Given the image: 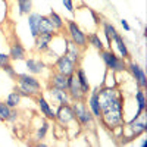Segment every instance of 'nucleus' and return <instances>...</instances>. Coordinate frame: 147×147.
<instances>
[{
    "label": "nucleus",
    "instance_id": "obj_1",
    "mask_svg": "<svg viewBox=\"0 0 147 147\" xmlns=\"http://www.w3.org/2000/svg\"><path fill=\"white\" fill-rule=\"evenodd\" d=\"M15 80L18 81V85L13 90L15 91H18V90L24 91V96L25 97H34V96H38L41 93V82L35 75H32V74H30V72L16 74Z\"/></svg>",
    "mask_w": 147,
    "mask_h": 147
},
{
    "label": "nucleus",
    "instance_id": "obj_2",
    "mask_svg": "<svg viewBox=\"0 0 147 147\" xmlns=\"http://www.w3.org/2000/svg\"><path fill=\"white\" fill-rule=\"evenodd\" d=\"M100 57L102 60L105 62L107 71L110 72H124L127 71V63H125V59H122L119 56H116L112 49H103V50H100Z\"/></svg>",
    "mask_w": 147,
    "mask_h": 147
},
{
    "label": "nucleus",
    "instance_id": "obj_3",
    "mask_svg": "<svg viewBox=\"0 0 147 147\" xmlns=\"http://www.w3.org/2000/svg\"><path fill=\"white\" fill-rule=\"evenodd\" d=\"M72 110H74V115H75V121L78 122L80 125L82 127H87L88 124H91L94 116L91 113V110L87 106V102L85 100H80V102H74L71 103Z\"/></svg>",
    "mask_w": 147,
    "mask_h": 147
},
{
    "label": "nucleus",
    "instance_id": "obj_4",
    "mask_svg": "<svg viewBox=\"0 0 147 147\" xmlns=\"http://www.w3.org/2000/svg\"><path fill=\"white\" fill-rule=\"evenodd\" d=\"M66 27H68V34L71 37V41L72 43H75L81 49L87 47V34L81 30V27L78 25L75 21L66 19Z\"/></svg>",
    "mask_w": 147,
    "mask_h": 147
},
{
    "label": "nucleus",
    "instance_id": "obj_5",
    "mask_svg": "<svg viewBox=\"0 0 147 147\" xmlns=\"http://www.w3.org/2000/svg\"><path fill=\"white\" fill-rule=\"evenodd\" d=\"M55 69L57 72H62L65 75H71V74L75 72L77 69V63L66 55V53H62L60 56L56 57V62H55Z\"/></svg>",
    "mask_w": 147,
    "mask_h": 147
},
{
    "label": "nucleus",
    "instance_id": "obj_6",
    "mask_svg": "<svg viewBox=\"0 0 147 147\" xmlns=\"http://www.w3.org/2000/svg\"><path fill=\"white\" fill-rule=\"evenodd\" d=\"M68 94H69V99L71 102H80V100H84L85 94L82 93L81 87H80V82L75 77V74H71L68 77V88H66Z\"/></svg>",
    "mask_w": 147,
    "mask_h": 147
},
{
    "label": "nucleus",
    "instance_id": "obj_7",
    "mask_svg": "<svg viewBox=\"0 0 147 147\" xmlns=\"http://www.w3.org/2000/svg\"><path fill=\"white\" fill-rule=\"evenodd\" d=\"M55 113H56V118L62 125H66L69 124L71 121H75V115H74V110H72V106L71 103H62V105H59L57 110H55Z\"/></svg>",
    "mask_w": 147,
    "mask_h": 147
},
{
    "label": "nucleus",
    "instance_id": "obj_8",
    "mask_svg": "<svg viewBox=\"0 0 147 147\" xmlns=\"http://www.w3.org/2000/svg\"><path fill=\"white\" fill-rule=\"evenodd\" d=\"M127 71L131 72V75L134 77V80H136V82L138 84L140 88H146V87H147V77H146L143 68H141L138 63H136V62H128V63H127Z\"/></svg>",
    "mask_w": 147,
    "mask_h": 147
},
{
    "label": "nucleus",
    "instance_id": "obj_9",
    "mask_svg": "<svg viewBox=\"0 0 147 147\" xmlns=\"http://www.w3.org/2000/svg\"><path fill=\"white\" fill-rule=\"evenodd\" d=\"M56 32H49V34H38L34 38V49L38 53H46L50 47V43L53 41Z\"/></svg>",
    "mask_w": 147,
    "mask_h": 147
},
{
    "label": "nucleus",
    "instance_id": "obj_10",
    "mask_svg": "<svg viewBox=\"0 0 147 147\" xmlns=\"http://www.w3.org/2000/svg\"><path fill=\"white\" fill-rule=\"evenodd\" d=\"M144 113H146V110L140 115L138 119H136L132 122V124H127V128L131 131V136L128 137V140H134L136 137H140L141 134L146 132L147 127H146V118H144Z\"/></svg>",
    "mask_w": 147,
    "mask_h": 147
},
{
    "label": "nucleus",
    "instance_id": "obj_11",
    "mask_svg": "<svg viewBox=\"0 0 147 147\" xmlns=\"http://www.w3.org/2000/svg\"><path fill=\"white\" fill-rule=\"evenodd\" d=\"M99 91H100V87L94 88V90L91 91L90 97H88V100H87L88 109L91 110L93 116L97 118V119L102 118V107H100V94H99Z\"/></svg>",
    "mask_w": 147,
    "mask_h": 147
},
{
    "label": "nucleus",
    "instance_id": "obj_12",
    "mask_svg": "<svg viewBox=\"0 0 147 147\" xmlns=\"http://www.w3.org/2000/svg\"><path fill=\"white\" fill-rule=\"evenodd\" d=\"M25 66H27L30 74H32V75H40V74L44 72L46 63L41 59H35V57H28L27 59L25 57Z\"/></svg>",
    "mask_w": 147,
    "mask_h": 147
},
{
    "label": "nucleus",
    "instance_id": "obj_13",
    "mask_svg": "<svg viewBox=\"0 0 147 147\" xmlns=\"http://www.w3.org/2000/svg\"><path fill=\"white\" fill-rule=\"evenodd\" d=\"M37 105H38V109H40V112H41V115H44V118L46 119H52V121H55V118H56V113H55V110L52 109V106H50V103H49L44 97L41 96V93L37 96Z\"/></svg>",
    "mask_w": 147,
    "mask_h": 147
},
{
    "label": "nucleus",
    "instance_id": "obj_14",
    "mask_svg": "<svg viewBox=\"0 0 147 147\" xmlns=\"http://www.w3.org/2000/svg\"><path fill=\"white\" fill-rule=\"evenodd\" d=\"M68 77L69 75H65V74L62 72H52L50 78H49V81H50V87H56V88H60V90H66L68 88Z\"/></svg>",
    "mask_w": 147,
    "mask_h": 147
},
{
    "label": "nucleus",
    "instance_id": "obj_15",
    "mask_svg": "<svg viewBox=\"0 0 147 147\" xmlns=\"http://www.w3.org/2000/svg\"><path fill=\"white\" fill-rule=\"evenodd\" d=\"M136 103H137V112L132 116V119L128 122V124H132L136 119L140 118V115L146 110V94H144V88H138L136 93Z\"/></svg>",
    "mask_w": 147,
    "mask_h": 147
},
{
    "label": "nucleus",
    "instance_id": "obj_16",
    "mask_svg": "<svg viewBox=\"0 0 147 147\" xmlns=\"http://www.w3.org/2000/svg\"><path fill=\"white\" fill-rule=\"evenodd\" d=\"M9 56H10V60H25L27 50L19 41H15L13 44H10Z\"/></svg>",
    "mask_w": 147,
    "mask_h": 147
},
{
    "label": "nucleus",
    "instance_id": "obj_17",
    "mask_svg": "<svg viewBox=\"0 0 147 147\" xmlns=\"http://www.w3.org/2000/svg\"><path fill=\"white\" fill-rule=\"evenodd\" d=\"M49 94L50 97L57 102L59 105L62 103H71V99H69V94L66 90H60V88H56V87H49Z\"/></svg>",
    "mask_w": 147,
    "mask_h": 147
},
{
    "label": "nucleus",
    "instance_id": "obj_18",
    "mask_svg": "<svg viewBox=\"0 0 147 147\" xmlns=\"http://www.w3.org/2000/svg\"><path fill=\"white\" fill-rule=\"evenodd\" d=\"M75 77L80 82V87L82 90L84 94H88V91H91V87H90V82H88V78H87V74H85V71L82 68H77L75 69Z\"/></svg>",
    "mask_w": 147,
    "mask_h": 147
},
{
    "label": "nucleus",
    "instance_id": "obj_19",
    "mask_svg": "<svg viewBox=\"0 0 147 147\" xmlns=\"http://www.w3.org/2000/svg\"><path fill=\"white\" fill-rule=\"evenodd\" d=\"M112 41L115 43V46H116V49H118L119 56H121L122 59H129V50H128V47H127L124 38H122V35H121L119 32L113 37V40H112Z\"/></svg>",
    "mask_w": 147,
    "mask_h": 147
},
{
    "label": "nucleus",
    "instance_id": "obj_20",
    "mask_svg": "<svg viewBox=\"0 0 147 147\" xmlns=\"http://www.w3.org/2000/svg\"><path fill=\"white\" fill-rule=\"evenodd\" d=\"M40 13H37V12H31L28 13V25H30V31H31V35L35 37L38 35V25H40Z\"/></svg>",
    "mask_w": 147,
    "mask_h": 147
},
{
    "label": "nucleus",
    "instance_id": "obj_21",
    "mask_svg": "<svg viewBox=\"0 0 147 147\" xmlns=\"http://www.w3.org/2000/svg\"><path fill=\"white\" fill-rule=\"evenodd\" d=\"M49 32H55L53 24L49 18V15H41L40 16V25H38V34H49Z\"/></svg>",
    "mask_w": 147,
    "mask_h": 147
},
{
    "label": "nucleus",
    "instance_id": "obj_22",
    "mask_svg": "<svg viewBox=\"0 0 147 147\" xmlns=\"http://www.w3.org/2000/svg\"><path fill=\"white\" fill-rule=\"evenodd\" d=\"M103 34H105V37H106V43H107V46H109L110 43H112L113 37L118 34V30L115 28L113 24H110V22H107V21H103Z\"/></svg>",
    "mask_w": 147,
    "mask_h": 147
},
{
    "label": "nucleus",
    "instance_id": "obj_23",
    "mask_svg": "<svg viewBox=\"0 0 147 147\" xmlns=\"http://www.w3.org/2000/svg\"><path fill=\"white\" fill-rule=\"evenodd\" d=\"M49 18H50V21H52V24H53V28H55V31H62L63 30V27H65V21H63V18L60 16L56 10H50V13H49Z\"/></svg>",
    "mask_w": 147,
    "mask_h": 147
},
{
    "label": "nucleus",
    "instance_id": "obj_24",
    "mask_svg": "<svg viewBox=\"0 0 147 147\" xmlns=\"http://www.w3.org/2000/svg\"><path fill=\"white\" fill-rule=\"evenodd\" d=\"M87 43H90L96 50H103L105 49V44H103V41L100 40V35L97 34V32H90L88 35H87Z\"/></svg>",
    "mask_w": 147,
    "mask_h": 147
},
{
    "label": "nucleus",
    "instance_id": "obj_25",
    "mask_svg": "<svg viewBox=\"0 0 147 147\" xmlns=\"http://www.w3.org/2000/svg\"><path fill=\"white\" fill-rule=\"evenodd\" d=\"M18 12L19 15H28L32 12V0H18Z\"/></svg>",
    "mask_w": 147,
    "mask_h": 147
},
{
    "label": "nucleus",
    "instance_id": "obj_26",
    "mask_svg": "<svg viewBox=\"0 0 147 147\" xmlns=\"http://www.w3.org/2000/svg\"><path fill=\"white\" fill-rule=\"evenodd\" d=\"M49 122H47V119H43L41 121V124H40V127L37 128V132H35V140L37 141H43L44 138H46V136H47V131H49Z\"/></svg>",
    "mask_w": 147,
    "mask_h": 147
},
{
    "label": "nucleus",
    "instance_id": "obj_27",
    "mask_svg": "<svg viewBox=\"0 0 147 147\" xmlns=\"http://www.w3.org/2000/svg\"><path fill=\"white\" fill-rule=\"evenodd\" d=\"M5 103L10 107V109H13V107H18L19 106V103H21V96L13 90L12 93H9L7 94V97H6V100H5Z\"/></svg>",
    "mask_w": 147,
    "mask_h": 147
},
{
    "label": "nucleus",
    "instance_id": "obj_28",
    "mask_svg": "<svg viewBox=\"0 0 147 147\" xmlns=\"http://www.w3.org/2000/svg\"><path fill=\"white\" fill-rule=\"evenodd\" d=\"M0 68H2V71L6 74V75L9 77V78H12V80H15L16 78V69L13 68V65H12L10 62L9 63H6V65H3V66H0Z\"/></svg>",
    "mask_w": 147,
    "mask_h": 147
},
{
    "label": "nucleus",
    "instance_id": "obj_29",
    "mask_svg": "<svg viewBox=\"0 0 147 147\" xmlns=\"http://www.w3.org/2000/svg\"><path fill=\"white\" fill-rule=\"evenodd\" d=\"M9 113H10V107H9L5 102H0V121L6 122Z\"/></svg>",
    "mask_w": 147,
    "mask_h": 147
},
{
    "label": "nucleus",
    "instance_id": "obj_30",
    "mask_svg": "<svg viewBox=\"0 0 147 147\" xmlns=\"http://www.w3.org/2000/svg\"><path fill=\"white\" fill-rule=\"evenodd\" d=\"M62 3H63L65 9L69 12V13H74V12H75V7H74V2H72V0H62Z\"/></svg>",
    "mask_w": 147,
    "mask_h": 147
},
{
    "label": "nucleus",
    "instance_id": "obj_31",
    "mask_svg": "<svg viewBox=\"0 0 147 147\" xmlns=\"http://www.w3.org/2000/svg\"><path fill=\"white\" fill-rule=\"evenodd\" d=\"M18 110H16V107H13V109H10V113H9V116H7V121L6 122H15L16 119H18Z\"/></svg>",
    "mask_w": 147,
    "mask_h": 147
},
{
    "label": "nucleus",
    "instance_id": "obj_32",
    "mask_svg": "<svg viewBox=\"0 0 147 147\" xmlns=\"http://www.w3.org/2000/svg\"><path fill=\"white\" fill-rule=\"evenodd\" d=\"M9 62H12L9 53H7V55H6V53H0V66H3V65H6V63H9Z\"/></svg>",
    "mask_w": 147,
    "mask_h": 147
},
{
    "label": "nucleus",
    "instance_id": "obj_33",
    "mask_svg": "<svg viewBox=\"0 0 147 147\" xmlns=\"http://www.w3.org/2000/svg\"><path fill=\"white\" fill-rule=\"evenodd\" d=\"M121 25L124 27V30H125V31H131V27H129L128 21H125V19H121Z\"/></svg>",
    "mask_w": 147,
    "mask_h": 147
}]
</instances>
